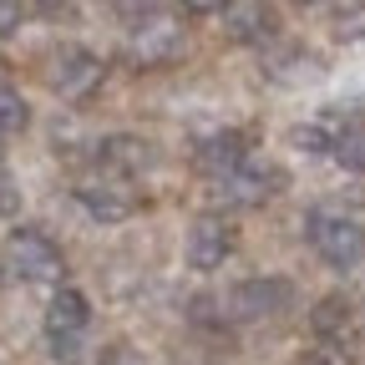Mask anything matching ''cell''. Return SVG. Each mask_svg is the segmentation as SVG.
I'll return each mask as SVG.
<instances>
[{"label": "cell", "instance_id": "6da1fadb", "mask_svg": "<svg viewBox=\"0 0 365 365\" xmlns=\"http://www.w3.org/2000/svg\"><path fill=\"white\" fill-rule=\"evenodd\" d=\"M6 264L21 274V279H31V284H56L61 274H66L61 249L46 239V234H36V228H16V234H11V244H6Z\"/></svg>", "mask_w": 365, "mask_h": 365}, {"label": "cell", "instance_id": "7a4b0ae2", "mask_svg": "<svg viewBox=\"0 0 365 365\" xmlns=\"http://www.w3.org/2000/svg\"><path fill=\"white\" fill-rule=\"evenodd\" d=\"M309 244H314V254L325 264L350 269L365 254V228L355 218H345V213H309Z\"/></svg>", "mask_w": 365, "mask_h": 365}, {"label": "cell", "instance_id": "3957f363", "mask_svg": "<svg viewBox=\"0 0 365 365\" xmlns=\"http://www.w3.org/2000/svg\"><path fill=\"white\" fill-rule=\"evenodd\" d=\"M86 325H91L86 294H81V289H56V299L46 304V340H51L56 360H66V365L76 360V345H81Z\"/></svg>", "mask_w": 365, "mask_h": 365}, {"label": "cell", "instance_id": "277c9868", "mask_svg": "<svg viewBox=\"0 0 365 365\" xmlns=\"http://www.w3.org/2000/svg\"><path fill=\"white\" fill-rule=\"evenodd\" d=\"M228 314L234 319H269V314H279L289 304V284L284 279H244L228 289Z\"/></svg>", "mask_w": 365, "mask_h": 365}, {"label": "cell", "instance_id": "5b68a950", "mask_svg": "<svg viewBox=\"0 0 365 365\" xmlns=\"http://www.w3.org/2000/svg\"><path fill=\"white\" fill-rule=\"evenodd\" d=\"M76 198L86 203L91 218H102V223H117V218H127V213L137 208V193L127 188L122 178H91V182H81V188H76Z\"/></svg>", "mask_w": 365, "mask_h": 365}, {"label": "cell", "instance_id": "8992f818", "mask_svg": "<svg viewBox=\"0 0 365 365\" xmlns=\"http://www.w3.org/2000/svg\"><path fill=\"white\" fill-rule=\"evenodd\" d=\"M228 249H234V228H228L223 218H198L188 228V264L193 269H218L228 259Z\"/></svg>", "mask_w": 365, "mask_h": 365}, {"label": "cell", "instance_id": "52a82bcc", "mask_svg": "<svg viewBox=\"0 0 365 365\" xmlns=\"http://www.w3.org/2000/svg\"><path fill=\"white\" fill-rule=\"evenodd\" d=\"M97 81H102V61L91 51H66L61 56V66H56V91L61 97L81 102L86 91H97Z\"/></svg>", "mask_w": 365, "mask_h": 365}, {"label": "cell", "instance_id": "ba28073f", "mask_svg": "<svg viewBox=\"0 0 365 365\" xmlns=\"http://www.w3.org/2000/svg\"><path fill=\"white\" fill-rule=\"evenodd\" d=\"M274 188H279V173H274V168H249V163H244V168H234V173L223 178L218 193H223L228 203H264Z\"/></svg>", "mask_w": 365, "mask_h": 365}, {"label": "cell", "instance_id": "9c48e42d", "mask_svg": "<svg viewBox=\"0 0 365 365\" xmlns=\"http://www.w3.org/2000/svg\"><path fill=\"white\" fill-rule=\"evenodd\" d=\"M182 46V31L173 26V21H153V26H137V36H132V51H137V61H168L173 51Z\"/></svg>", "mask_w": 365, "mask_h": 365}, {"label": "cell", "instance_id": "30bf717a", "mask_svg": "<svg viewBox=\"0 0 365 365\" xmlns=\"http://www.w3.org/2000/svg\"><path fill=\"white\" fill-rule=\"evenodd\" d=\"M102 163H107L117 178H127V173H143V168L153 163V153H148L143 137H107V143H102Z\"/></svg>", "mask_w": 365, "mask_h": 365}, {"label": "cell", "instance_id": "8fae6325", "mask_svg": "<svg viewBox=\"0 0 365 365\" xmlns=\"http://www.w3.org/2000/svg\"><path fill=\"white\" fill-rule=\"evenodd\" d=\"M198 163L228 178L234 168H244V137H239V132H218V137H208V143L198 148Z\"/></svg>", "mask_w": 365, "mask_h": 365}, {"label": "cell", "instance_id": "7c38bea8", "mask_svg": "<svg viewBox=\"0 0 365 365\" xmlns=\"http://www.w3.org/2000/svg\"><path fill=\"white\" fill-rule=\"evenodd\" d=\"M223 21H228V31H234V36H259V31L269 26V11H264V6H228Z\"/></svg>", "mask_w": 365, "mask_h": 365}, {"label": "cell", "instance_id": "4fadbf2b", "mask_svg": "<svg viewBox=\"0 0 365 365\" xmlns=\"http://www.w3.org/2000/svg\"><path fill=\"white\" fill-rule=\"evenodd\" d=\"M26 122H31V112H26V102H21V91L0 86V132H21Z\"/></svg>", "mask_w": 365, "mask_h": 365}, {"label": "cell", "instance_id": "5bb4252c", "mask_svg": "<svg viewBox=\"0 0 365 365\" xmlns=\"http://www.w3.org/2000/svg\"><path fill=\"white\" fill-rule=\"evenodd\" d=\"M335 158H340L345 168L365 173V127H355V132H345V137H340V143H335Z\"/></svg>", "mask_w": 365, "mask_h": 365}, {"label": "cell", "instance_id": "9a60e30c", "mask_svg": "<svg viewBox=\"0 0 365 365\" xmlns=\"http://www.w3.org/2000/svg\"><path fill=\"white\" fill-rule=\"evenodd\" d=\"M345 325V299H319L314 304V330H340Z\"/></svg>", "mask_w": 365, "mask_h": 365}, {"label": "cell", "instance_id": "2e32d148", "mask_svg": "<svg viewBox=\"0 0 365 365\" xmlns=\"http://www.w3.org/2000/svg\"><path fill=\"white\" fill-rule=\"evenodd\" d=\"M294 143H304V153H325L330 137L319 132V127H294Z\"/></svg>", "mask_w": 365, "mask_h": 365}, {"label": "cell", "instance_id": "e0dca14e", "mask_svg": "<svg viewBox=\"0 0 365 365\" xmlns=\"http://www.w3.org/2000/svg\"><path fill=\"white\" fill-rule=\"evenodd\" d=\"M21 16H26L21 6H11V0H0V36H11V31L21 26Z\"/></svg>", "mask_w": 365, "mask_h": 365}, {"label": "cell", "instance_id": "ac0fdd59", "mask_svg": "<svg viewBox=\"0 0 365 365\" xmlns=\"http://www.w3.org/2000/svg\"><path fill=\"white\" fill-rule=\"evenodd\" d=\"M102 365H137V355H132V350H122V345H117V350H112V355H107V360H102Z\"/></svg>", "mask_w": 365, "mask_h": 365}]
</instances>
